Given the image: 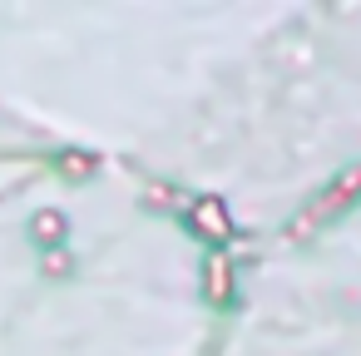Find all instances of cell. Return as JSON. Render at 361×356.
Returning <instances> with one entry per match:
<instances>
[{
    "label": "cell",
    "instance_id": "cell-1",
    "mask_svg": "<svg viewBox=\"0 0 361 356\" xmlns=\"http://www.w3.org/2000/svg\"><path fill=\"white\" fill-rule=\"evenodd\" d=\"M198 223H203V228H208V233H218V238H223V233H228V218H223V213H218V208H213V203H203V208H198Z\"/></svg>",
    "mask_w": 361,
    "mask_h": 356
}]
</instances>
